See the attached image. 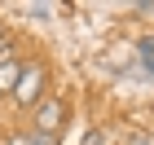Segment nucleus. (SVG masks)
Listing matches in <instances>:
<instances>
[{
	"instance_id": "3",
	"label": "nucleus",
	"mask_w": 154,
	"mask_h": 145,
	"mask_svg": "<svg viewBox=\"0 0 154 145\" xmlns=\"http://www.w3.org/2000/svg\"><path fill=\"white\" fill-rule=\"evenodd\" d=\"M137 57H141V66L154 75V35H141V40H137Z\"/></svg>"
},
{
	"instance_id": "2",
	"label": "nucleus",
	"mask_w": 154,
	"mask_h": 145,
	"mask_svg": "<svg viewBox=\"0 0 154 145\" xmlns=\"http://www.w3.org/2000/svg\"><path fill=\"white\" fill-rule=\"evenodd\" d=\"M62 114H66V106H62L57 97H53V101H40V110H35V136H48V141H53V132L62 128Z\"/></svg>"
},
{
	"instance_id": "1",
	"label": "nucleus",
	"mask_w": 154,
	"mask_h": 145,
	"mask_svg": "<svg viewBox=\"0 0 154 145\" xmlns=\"http://www.w3.org/2000/svg\"><path fill=\"white\" fill-rule=\"evenodd\" d=\"M44 66H40V62H31V66H22V71H18V79H13V101H18V106H35L40 97H44Z\"/></svg>"
},
{
	"instance_id": "4",
	"label": "nucleus",
	"mask_w": 154,
	"mask_h": 145,
	"mask_svg": "<svg viewBox=\"0 0 154 145\" xmlns=\"http://www.w3.org/2000/svg\"><path fill=\"white\" fill-rule=\"evenodd\" d=\"M18 71H22L18 62H9V57L0 62V92H9V88H13V79H18Z\"/></svg>"
}]
</instances>
